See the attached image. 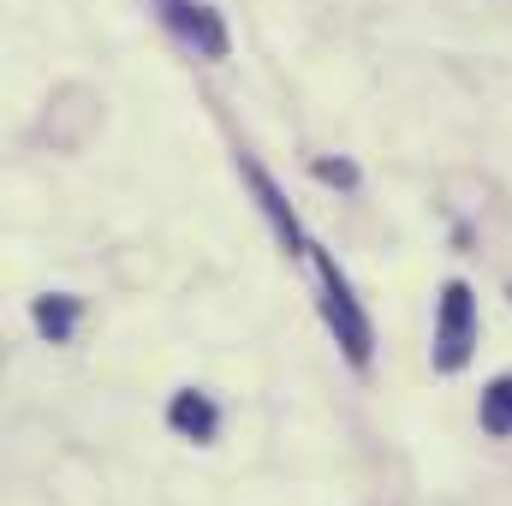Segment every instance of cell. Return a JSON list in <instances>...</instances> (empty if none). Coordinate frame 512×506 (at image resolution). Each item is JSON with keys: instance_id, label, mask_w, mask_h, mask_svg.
<instances>
[{"instance_id": "8992f818", "label": "cell", "mask_w": 512, "mask_h": 506, "mask_svg": "<svg viewBox=\"0 0 512 506\" xmlns=\"http://www.w3.org/2000/svg\"><path fill=\"white\" fill-rule=\"evenodd\" d=\"M483 429L489 435H512V376H501L483 393Z\"/></svg>"}, {"instance_id": "5b68a950", "label": "cell", "mask_w": 512, "mask_h": 506, "mask_svg": "<svg viewBox=\"0 0 512 506\" xmlns=\"http://www.w3.org/2000/svg\"><path fill=\"white\" fill-rule=\"evenodd\" d=\"M245 173H251V185H256V191H262V209L274 215V227H280V239H286V245H298V221L286 215V203H280V191L268 185V173H262L256 161H245Z\"/></svg>"}, {"instance_id": "7a4b0ae2", "label": "cell", "mask_w": 512, "mask_h": 506, "mask_svg": "<svg viewBox=\"0 0 512 506\" xmlns=\"http://www.w3.org/2000/svg\"><path fill=\"white\" fill-rule=\"evenodd\" d=\"M477 346V304H471V286L465 280H447L441 286V316H435V370H465Z\"/></svg>"}, {"instance_id": "ba28073f", "label": "cell", "mask_w": 512, "mask_h": 506, "mask_svg": "<svg viewBox=\"0 0 512 506\" xmlns=\"http://www.w3.org/2000/svg\"><path fill=\"white\" fill-rule=\"evenodd\" d=\"M316 173H322V179H328V185H352V179H358V173H352V167H346V161H322V167H316Z\"/></svg>"}, {"instance_id": "6da1fadb", "label": "cell", "mask_w": 512, "mask_h": 506, "mask_svg": "<svg viewBox=\"0 0 512 506\" xmlns=\"http://www.w3.org/2000/svg\"><path fill=\"white\" fill-rule=\"evenodd\" d=\"M316 280H322V310H328V328H334V340L346 346V358L364 370L370 364V346H376V334H370V316L358 310V298H352V286H346V274H340V262L328 251H316Z\"/></svg>"}, {"instance_id": "3957f363", "label": "cell", "mask_w": 512, "mask_h": 506, "mask_svg": "<svg viewBox=\"0 0 512 506\" xmlns=\"http://www.w3.org/2000/svg\"><path fill=\"white\" fill-rule=\"evenodd\" d=\"M161 6H167V24H173L191 48H203L209 60L227 54V30H221V18H215L209 6H191V0H161Z\"/></svg>"}, {"instance_id": "52a82bcc", "label": "cell", "mask_w": 512, "mask_h": 506, "mask_svg": "<svg viewBox=\"0 0 512 506\" xmlns=\"http://www.w3.org/2000/svg\"><path fill=\"white\" fill-rule=\"evenodd\" d=\"M72 316H78V304H72V298H42V304H36V328H42V334H54V340H66V334H72Z\"/></svg>"}, {"instance_id": "277c9868", "label": "cell", "mask_w": 512, "mask_h": 506, "mask_svg": "<svg viewBox=\"0 0 512 506\" xmlns=\"http://www.w3.org/2000/svg\"><path fill=\"white\" fill-rule=\"evenodd\" d=\"M173 429L179 435H191V441H209L215 435V405L203 399V393H173Z\"/></svg>"}]
</instances>
